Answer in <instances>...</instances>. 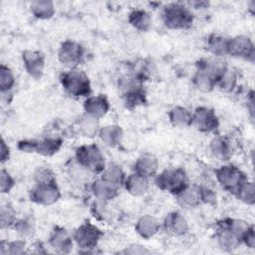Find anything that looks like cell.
Masks as SVG:
<instances>
[{
  "instance_id": "d590c367",
  "label": "cell",
  "mask_w": 255,
  "mask_h": 255,
  "mask_svg": "<svg viewBox=\"0 0 255 255\" xmlns=\"http://www.w3.org/2000/svg\"><path fill=\"white\" fill-rule=\"evenodd\" d=\"M26 243L23 240H15L12 242L1 241L0 253L1 254H22L25 252Z\"/></svg>"
},
{
  "instance_id": "4fadbf2b",
  "label": "cell",
  "mask_w": 255,
  "mask_h": 255,
  "mask_svg": "<svg viewBox=\"0 0 255 255\" xmlns=\"http://www.w3.org/2000/svg\"><path fill=\"white\" fill-rule=\"evenodd\" d=\"M49 243L58 253H69L73 247V241L68 232L62 227H55L50 235Z\"/></svg>"
},
{
  "instance_id": "f546056e",
  "label": "cell",
  "mask_w": 255,
  "mask_h": 255,
  "mask_svg": "<svg viewBox=\"0 0 255 255\" xmlns=\"http://www.w3.org/2000/svg\"><path fill=\"white\" fill-rule=\"evenodd\" d=\"M220 225L231 231L240 240H242L243 236L250 228V225L241 219H226L222 223H220Z\"/></svg>"
},
{
  "instance_id": "f35d334b",
  "label": "cell",
  "mask_w": 255,
  "mask_h": 255,
  "mask_svg": "<svg viewBox=\"0 0 255 255\" xmlns=\"http://www.w3.org/2000/svg\"><path fill=\"white\" fill-rule=\"evenodd\" d=\"M15 185V180L12 175L4 168L0 172V188L2 193H8Z\"/></svg>"
},
{
  "instance_id": "60d3db41",
  "label": "cell",
  "mask_w": 255,
  "mask_h": 255,
  "mask_svg": "<svg viewBox=\"0 0 255 255\" xmlns=\"http://www.w3.org/2000/svg\"><path fill=\"white\" fill-rule=\"evenodd\" d=\"M124 253H127V254H146V253H149V251L147 249H145L144 247L140 246V245L133 244V245H130L128 248H126L124 250Z\"/></svg>"
},
{
  "instance_id": "ffe728a7",
  "label": "cell",
  "mask_w": 255,
  "mask_h": 255,
  "mask_svg": "<svg viewBox=\"0 0 255 255\" xmlns=\"http://www.w3.org/2000/svg\"><path fill=\"white\" fill-rule=\"evenodd\" d=\"M99 135L101 140L110 147H115L121 142V139L123 137V129L121 127L113 125V126H107L100 129Z\"/></svg>"
},
{
  "instance_id": "603a6c76",
  "label": "cell",
  "mask_w": 255,
  "mask_h": 255,
  "mask_svg": "<svg viewBox=\"0 0 255 255\" xmlns=\"http://www.w3.org/2000/svg\"><path fill=\"white\" fill-rule=\"evenodd\" d=\"M180 204L187 207H194L198 205L201 200L199 186H187L183 191L176 195Z\"/></svg>"
},
{
  "instance_id": "52a82bcc",
  "label": "cell",
  "mask_w": 255,
  "mask_h": 255,
  "mask_svg": "<svg viewBox=\"0 0 255 255\" xmlns=\"http://www.w3.org/2000/svg\"><path fill=\"white\" fill-rule=\"evenodd\" d=\"M62 145V140L57 137H47L41 140H23L21 150L25 152H37L42 155L50 156L55 154Z\"/></svg>"
},
{
  "instance_id": "e575fe53",
  "label": "cell",
  "mask_w": 255,
  "mask_h": 255,
  "mask_svg": "<svg viewBox=\"0 0 255 255\" xmlns=\"http://www.w3.org/2000/svg\"><path fill=\"white\" fill-rule=\"evenodd\" d=\"M15 84V77L12 72V70L5 66L1 65L0 68V89L1 92H8L9 90L12 89V87Z\"/></svg>"
},
{
  "instance_id": "3957f363",
  "label": "cell",
  "mask_w": 255,
  "mask_h": 255,
  "mask_svg": "<svg viewBox=\"0 0 255 255\" xmlns=\"http://www.w3.org/2000/svg\"><path fill=\"white\" fill-rule=\"evenodd\" d=\"M162 20L167 28L179 30L189 28L192 25L193 17L191 12L184 5L171 3L164 7Z\"/></svg>"
},
{
  "instance_id": "6da1fadb",
  "label": "cell",
  "mask_w": 255,
  "mask_h": 255,
  "mask_svg": "<svg viewBox=\"0 0 255 255\" xmlns=\"http://www.w3.org/2000/svg\"><path fill=\"white\" fill-rule=\"evenodd\" d=\"M60 80L66 93L72 97H89L91 94V84L88 76L77 67L64 72Z\"/></svg>"
},
{
  "instance_id": "f1b7e54d",
  "label": "cell",
  "mask_w": 255,
  "mask_h": 255,
  "mask_svg": "<svg viewBox=\"0 0 255 255\" xmlns=\"http://www.w3.org/2000/svg\"><path fill=\"white\" fill-rule=\"evenodd\" d=\"M102 178L114 184L118 188H120L123 184H125V181H126L125 172L118 165H111L108 168H105L102 174Z\"/></svg>"
},
{
  "instance_id": "ba28073f",
  "label": "cell",
  "mask_w": 255,
  "mask_h": 255,
  "mask_svg": "<svg viewBox=\"0 0 255 255\" xmlns=\"http://www.w3.org/2000/svg\"><path fill=\"white\" fill-rule=\"evenodd\" d=\"M58 57L60 62L70 68H76L84 57V48L77 42L67 40L62 43Z\"/></svg>"
},
{
  "instance_id": "83f0119b",
  "label": "cell",
  "mask_w": 255,
  "mask_h": 255,
  "mask_svg": "<svg viewBox=\"0 0 255 255\" xmlns=\"http://www.w3.org/2000/svg\"><path fill=\"white\" fill-rule=\"evenodd\" d=\"M207 49L217 57L225 56L228 54V40L217 35H211L207 40Z\"/></svg>"
},
{
  "instance_id": "4dcf8cb0",
  "label": "cell",
  "mask_w": 255,
  "mask_h": 255,
  "mask_svg": "<svg viewBox=\"0 0 255 255\" xmlns=\"http://www.w3.org/2000/svg\"><path fill=\"white\" fill-rule=\"evenodd\" d=\"M234 194L244 203L252 205L255 201V187L253 182L244 181Z\"/></svg>"
},
{
  "instance_id": "9c48e42d",
  "label": "cell",
  "mask_w": 255,
  "mask_h": 255,
  "mask_svg": "<svg viewBox=\"0 0 255 255\" xmlns=\"http://www.w3.org/2000/svg\"><path fill=\"white\" fill-rule=\"evenodd\" d=\"M61 196L57 182L47 184H36L30 191L31 201L41 205H51L58 201Z\"/></svg>"
},
{
  "instance_id": "30bf717a",
  "label": "cell",
  "mask_w": 255,
  "mask_h": 255,
  "mask_svg": "<svg viewBox=\"0 0 255 255\" xmlns=\"http://www.w3.org/2000/svg\"><path fill=\"white\" fill-rule=\"evenodd\" d=\"M192 124H194L201 131L211 132L218 128L219 121L212 109L207 107H198L194 114H192Z\"/></svg>"
},
{
  "instance_id": "7a4b0ae2",
  "label": "cell",
  "mask_w": 255,
  "mask_h": 255,
  "mask_svg": "<svg viewBox=\"0 0 255 255\" xmlns=\"http://www.w3.org/2000/svg\"><path fill=\"white\" fill-rule=\"evenodd\" d=\"M76 160L80 166L94 173L105 170V157L96 144H85L77 148Z\"/></svg>"
},
{
  "instance_id": "7c38bea8",
  "label": "cell",
  "mask_w": 255,
  "mask_h": 255,
  "mask_svg": "<svg viewBox=\"0 0 255 255\" xmlns=\"http://www.w3.org/2000/svg\"><path fill=\"white\" fill-rule=\"evenodd\" d=\"M22 59L27 73L36 80L40 79L43 75L45 66V59L42 53L39 51L26 50L22 54Z\"/></svg>"
},
{
  "instance_id": "4316f807",
  "label": "cell",
  "mask_w": 255,
  "mask_h": 255,
  "mask_svg": "<svg viewBox=\"0 0 255 255\" xmlns=\"http://www.w3.org/2000/svg\"><path fill=\"white\" fill-rule=\"evenodd\" d=\"M217 241L222 249L226 251H232L233 249L237 248L241 240L231 231L221 226L217 234Z\"/></svg>"
},
{
  "instance_id": "e0dca14e",
  "label": "cell",
  "mask_w": 255,
  "mask_h": 255,
  "mask_svg": "<svg viewBox=\"0 0 255 255\" xmlns=\"http://www.w3.org/2000/svg\"><path fill=\"white\" fill-rule=\"evenodd\" d=\"M126 189L133 196H141L148 189V179L138 173H133L126 178Z\"/></svg>"
},
{
  "instance_id": "8d00e7d4",
  "label": "cell",
  "mask_w": 255,
  "mask_h": 255,
  "mask_svg": "<svg viewBox=\"0 0 255 255\" xmlns=\"http://www.w3.org/2000/svg\"><path fill=\"white\" fill-rule=\"evenodd\" d=\"M34 179L36 184H47L55 183L56 177L54 172L48 167H40L34 174Z\"/></svg>"
},
{
  "instance_id": "836d02e7",
  "label": "cell",
  "mask_w": 255,
  "mask_h": 255,
  "mask_svg": "<svg viewBox=\"0 0 255 255\" xmlns=\"http://www.w3.org/2000/svg\"><path fill=\"white\" fill-rule=\"evenodd\" d=\"M144 100V94L142 92V90H140V88L138 87H130V89H128L125 95V103L127 105V107H136L140 104L143 103Z\"/></svg>"
},
{
  "instance_id": "ac0fdd59",
  "label": "cell",
  "mask_w": 255,
  "mask_h": 255,
  "mask_svg": "<svg viewBox=\"0 0 255 255\" xmlns=\"http://www.w3.org/2000/svg\"><path fill=\"white\" fill-rule=\"evenodd\" d=\"M119 188L109 181L103 179H97L92 184V191L94 195L101 200H110L117 196Z\"/></svg>"
},
{
  "instance_id": "8fae6325",
  "label": "cell",
  "mask_w": 255,
  "mask_h": 255,
  "mask_svg": "<svg viewBox=\"0 0 255 255\" xmlns=\"http://www.w3.org/2000/svg\"><path fill=\"white\" fill-rule=\"evenodd\" d=\"M228 54L245 60H254V45L252 40L244 35L228 40Z\"/></svg>"
},
{
  "instance_id": "74e56055",
  "label": "cell",
  "mask_w": 255,
  "mask_h": 255,
  "mask_svg": "<svg viewBox=\"0 0 255 255\" xmlns=\"http://www.w3.org/2000/svg\"><path fill=\"white\" fill-rule=\"evenodd\" d=\"M0 222H1V228H6L10 227L15 224L16 222V216L14 210L7 206H3L1 208V213H0Z\"/></svg>"
},
{
  "instance_id": "277c9868",
  "label": "cell",
  "mask_w": 255,
  "mask_h": 255,
  "mask_svg": "<svg viewBox=\"0 0 255 255\" xmlns=\"http://www.w3.org/2000/svg\"><path fill=\"white\" fill-rule=\"evenodd\" d=\"M155 184L159 189L177 195L188 186V178L181 168L166 169L155 177Z\"/></svg>"
},
{
  "instance_id": "1f68e13d",
  "label": "cell",
  "mask_w": 255,
  "mask_h": 255,
  "mask_svg": "<svg viewBox=\"0 0 255 255\" xmlns=\"http://www.w3.org/2000/svg\"><path fill=\"white\" fill-rule=\"evenodd\" d=\"M80 129L82 133L86 136L93 137L99 130V119L87 115L80 122Z\"/></svg>"
},
{
  "instance_id": "44dd1931",
  "label": "cell",
  "mask_w": 255,
  "mask_h": 255,
  "mask_svg": "<svg viewBox=\"0 0 255 255\" xmlns=\"http://www.w3.org/2000/svg\"><path fill=\"white\" fill-rule=\"evenodd\" d=\"M169 121L172 126L186 128L192 125V114L185 108L175 107L169 112Z\"/></svg>"
},
{
  "instance_id": "9a60e30c",
  "label": "cell",
  "mask_w": 255,
  "mask_h": 255,
  "mask_svg": "<svg viewBox=\"0 0 255 255\" xmlns=\"http://www.w3.org/2000/svg\"><path fill=\"white\" fill-rule=\"evenodd\" d=\"M164 230L174 236L184 235L188 231L186 219L178 212H171L166 215L163 221Z\"/></svg>"
},
{
  "instance_id": "5bb4252c",
  "label": "cell",
  "mask_w": 255,
  "mask_h": 255,
  "mask_svg": "<svg viewBox=\"0 0 255 255\" xmlns=\"http://www.w3.org/2000/svg\"><path fill=\"white\" fill-rule=\"evenodd\" d=\"M84 109L87 115L100 119L107 115L110 110V104L104 96H93L86 99Z\"/></svg>"
},
{
  "instance_id": "d4e9b609",
  "label": "cell",
  "mask_w": 255,
  "mask_h": 255,
  "mask_svg": "<svg viewBox=\"0 0 255 255\" xmlns=\"http://www.w3.org/2000/svg\"><path fill=\"white\" fill-rule=\"evenodd\" d=\"M31 12L32 14L42 20L50 19L54 13H55V7L53 2L51 1H45V0H38V1H33L31 3Z\"/></svg>"
},
{
  "instance_id": "d6a6232c",
  "label": "cell",
  "mask_w": 255,
  "mask_h": 255,
  "mask_svg": "<svg viewBox=\"0 0 255 255\" xmlns=\"http://www.w3.org/2000/svg\"><path fill=\"white\" fill-rule=\"evenodd\" d=\"M14 228L17 233L23 237H30L35 232V222L32 217H26L20 220H16L14 224Z\"/></svg>"
},
{
  "instance_id": "b9f144b4",
  "label": "cell",
  "mask_w": 255,
  "mask_h": 255,
  "mask_svg": "<svg viewBox=\"0 0 255 255\" xmlns=\"http://www.w3.org/2000/svg\"><path fill=\"white\" fill-rule=\"evenodd\" d=\"M1 152H0V158H1V162L4 163L5 161H7L9 159L10 156V149L9 146L6 144L4 138L1 139Z\"/></svg>"
},
{
  "instance_id": "ab89813d",
  "label": "cell",
  "mask_w": 255,
  "mask_h": 255,
  "mask_svg": "<svg viewBox=\"0 0 255 255\" xmlns=\"http://www.w3.org/2000/svg\"><path fill=\"white\" fill-rule=\"evenodd\" d=\"M242 241L249 247L254 248L255 245V236H254V228L253 226H250L248 231L245 233V235L242 238Z\"/></svg>"
},
{
  "instance_id": "484cf974",
  "label": "cell",
  "mask_w": 255,
  "mask_h": 255,
  "mask_svg": "<svg viewBox=\"0 0 255 255\" xmlns=\"http://www.w3.org/2000/svg\"><path fill=\"white\" fill-rule=\"evenodd\" d=\"M237 83V77L233 70L224 66L216 79V86L224 92H230L234 89Z\"/></svg>"
},
{
  "instance_id": "cb8c5ba5",
  "label": "cell",
  "mask_w": 255,
  "mask_h": 255,
  "mask_svg": "<svg viewBox=\"0 0 255 255\" xmlns=\"http://www.w3.org/2000/svg\"><path fill=\"white\" fill-rule=\"evenodd\" d=\"M210 150L212 154L220 160H228L232 153L229 141L222 137H215L210 142Z\"/></svg>"
},
{
  "instance_id": "5b68a950",
  "label": "cell",
  "mask_w": 255,
  "mask_h": 255,
  "mask_svg": "<svg viewBox=\"0 0 255 255\" xmlns=\"http://www.w3.org/2000/svg\"><path fill=\"white\" fill-rule=\"evenodd\" d=\"M218 182L226 190L235 193L240 185L247 180L245 174L234 165H222L215 171Z\"/></svg>"
},
{
  "instance_id": "7402d4cb",
  "label": "cell",
  "mask_w": 255,
  "mask_h": 255,
  "mask_svg": "<svg viewBox=\"0 0 255 255\" xmlns=\"http://www.w3.org/2000/svg\"><path fill=\"white\" fill-rule=\"evenodd\" d=\"M129 24L139 31H147L151 24V18L149 14L142 9L132 10L128 15Z\"/></svg>"
},
{
  "instance_id": "d6986e66",
  "label": "cell",
  "mask_w": 255,
  "mask_h": 255,
  "mask_svg": "<svg viewBox=\"0 0 255 255\" xmlns=\"http://www.w3.org/2000/svg\"><path fill=\"white\" fill-rule=\"evenodd\" d=\"M158 230L159 224L157 220L150 215H144L140 217L135 224V231L138 233L139 236L145 239H149L150 237L155 235Z\"/></svg>"
},
{
  "instance_id": "2e32d148",
  "label": "cell",
  "mask_w": 255,
  "mask_h": 255,
  "mask_svg": "<svg viewBox=\"0 0 255 255\" xmlns=\"http://www.w3.org/2000/svg\"><path fill=\"white\" fill-rule=\"evenodd\" d=\"M158 169V160L151 153L141 154L134 163V172L144 177H150L156 174Z\"/></svg>"
},
{
  "instance_id": "8992f818",
  "label": "cell",
  "mask_w": 255,
  "mask_h": 255,
  "mask_svg": "<svg viewBox=\"0 0 255 255\" xmlns=\"http://www.w3.org/2000/svg\"><path fill=\"white\" fill-rule=\"evenodd\" d=\"M102 235V231L96 225L86 222L75 231L74 239L80 248L89 252V250L96 248Z\"/></svg>"
}]
</instances>
